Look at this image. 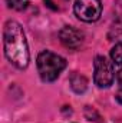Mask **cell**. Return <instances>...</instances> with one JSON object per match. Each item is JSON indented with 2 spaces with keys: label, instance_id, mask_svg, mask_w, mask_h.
I'll return each instance as SVG.
<instances>
[{
  "label": "cell",
  "instance_id": "6da1fadb",
  "mask_svg": "<svg viewBox=\"0 0 122 123\" xmlns=\"http://www.w3.org/2000/svg\"><path fill=\"white\" fill-rule=\"evenodd\" d=\"M3 46L6 59L14 67L23 70L29 66L30 52L26 40V34L20 23L16 20H7L3 27Z\"/></svg>",
  "mask_w": 122,
  "mask_h": 123
},
{
  "label": "cell",
  "instance_id": "7a4b0ae2",
  "mask_svg": "<svg viewBox=\"0 0 122 123\" xmlns=\"http://www.w3.org/2000/svg\"><path fill=\"white\" fill-rule=\"evenodd\" d=\"M37 72L43 82H55L66 67V60L50 50H43L37 55Z\"/></svg>",
  "mask_w": 122,
  "mask_h": 123
},
{
  "label": "cell",
  "instance_id": "3957f363",
  "mask_svg": "<svg viewBox=\"0 0 122 123\" xmlns=\"http://www.w3.org/2000/svg\"><path fill=\"white\" fill-rule=\"evenodd\" d=\"M115 72L114 63L108 60L105 56H96L93 60V82L98 87L106 89L114 83Z\"/></svg>",
  "mask_w": 122,
  "mask_h": 123
},
{
  "label": "cell",
  "instance_id": "277c9868",
  "mask_svg": "<svg viewBox=\"0 0 122 123\" xmlns=\"http://www.w3.org/2000/svg\"><path fill=\"white\" fill-rule=\"evenodd\" d=\"M73 12L79 20L85 23H93L99 20L102 14V3L101 0H75Z\"/></svg>",
  "mask_w": 122,
  "mask_h": 123
},
{
  "label": "cell",
  "instance_id": "5b68a950",
  "mask_svg": "<svg viewBox=\"0 0 122 123\" xmlns=\"http://www.w3.org/2000/svg\"><path fill=\"white\" fill-rule=\"evenodd\" d=\"M83 37H85L83 33L73 26H65L59 31V39H61L62 44L72 50H76L82 46Z\"/></svg>",
  "mask_w": 122,
  "mask_h": 123
},
{
  "label": "cell",
  "instance_id": "8992f818",
  "mask_svg": "<svg viewBox=\"0 0 122 123\" xmlns=\"http://www.w3.org/2000/svg\"><path fill=\"white\" fill-rule=\"evenodd\" d=\"M122 34V0H116L115 7H114V17L112 23L108 31V39H116Z\"/></svg>",
  "mask_w": 122,
  "mask_h": 123
},
{
  "label": "cell",
  "instance_id": "52a82bcc",
  "mask_svg": "<svg viewBox=\"0 0 122 123\" xmlns=\"http://www.w3.org/2000/svg\"><path fill=\"white\" fill-rule=\"evenodd\" d=\"M69 83H70L72 90L75 93H78V94L85 93L86 89H88V80H86V77L82 76V74H79V73H76V72L72 73V76L69 79Z\"/></svg>",
  "mask_w": 122,
  "mask_h": 123
},
{
  "label": "cell",
  "instance_id": "ba28073f",
  "mask_svg": "<svg viewBox=\"0 0 122 123\" xmlns=\"http://www.w3.org/2000/svg\"><path fill=\"white\" fill-rule=\"evenodd\" d=\"M111 60L116 66H122V42L116 43L111 49Z\"/></svg>",
  "mask_w": 122,
  "mask_h": 123
},
{
  "label": "cell",
  "instance_id": "9c48e42d",
  "mask_svg": "<svg viewBox=\"0 0 122 123\" xmlns=\"http://www.w3.org/2000/svg\"><path fill=\"white\" fill-rule=\"evenodd\" d=\"M45 4L53 12H62L68 7L69 0H45Z\"/></svg>",
  "mask_w": 122,
  "mask_h": 123
},
{
  "label": "cell",
  "instance_id": "30bf717a",
  "mask_svg": "<svg viewBox=\"0 0 122 123\" xmlns=\"http://www.w3.org/2000/svg\"><path fill=\"white\" fill-rule=\"evenodd\" d=\"M6 3H7V6L10 9L17 10V12L25 10L29 6V0H6Z\"/></svg>",
  "mask_w": 122,
  "mask_h": 123
},
{
  "label": "cell",
  "instance_id": "8fae6325",
  "mask_svg": "<svg viewBox=\"0 0 122 123\" xmlns=\"http://www.w3.org/2000/svg\"><path fill=\"white\" fill-rule=\"evenodd\" d=\"M116 82H118V85L122 87V69L116 73Z\"/></svg>",
  "mask_w": 122,
  "mask_h": 123
},
{
  "label": "cell",
  "instance_id": "7c38bea8",
  "mask_svg": "<svg viewBox=\"0 0 122 123\" xmlns=\"http://www.w3.org/2000/svg\"><path fill=\"white\" fill-rule=\"evenodd\" d=\"M115 99H116V102H118V103H121V105H122V90H119V92L116 93Z\"/></svg>",
  "mask_w": 122,
  "mask_h": 123
}]
</instances>
